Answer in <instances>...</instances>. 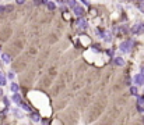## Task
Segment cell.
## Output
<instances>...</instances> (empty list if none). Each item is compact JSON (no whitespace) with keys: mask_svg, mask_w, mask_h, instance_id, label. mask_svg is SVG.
I'll return each instance as SVG.
<instances>
[{"mask_svg":"<svg viewBox=\"0 0 144 125\" xmlns=\"http://www.w3.org/2000/svg\"><path fill=\"white\" fill-rule=\"evenodd\" d=\"M17 3H18V4H24V3H25V0H16Z\"/></svg>","mask_w":144,"mask_h":125,"instance_id":"cell-21","label":"cell"},{"mask_svg":"<svg viewBox=\"0 0 144 125\" xmlns=\"http://www.w3.org/2000/svg\"><path fill=\"white\" fill-rule=\"evenodd\" d=\"M73 13L76 14L77 17H83V14L85 13V11H84V8L81 7V6L77 4V6H74V7H73Z\"/></svg>","mask_w":144,"mask_h":125,"instance_id":"cell-3","label":"cell"},{"mask_svg":"<svg viewBox=\"0 0 144 125\" xmlns=\"http://www.w3.org/2000/svg\"><path fill=\"white\" fill-rule=\"evenodd\" d=\"M74 26H76L77 29H80V31H84V29H87V26H88V24H87V21L84 20V18H81V17H80V18L76 21V24H74Z\"/></svg>","mask_w":144,"mask_h":125,"instance_id":"cell-2","label":"cell"},{"mask_svg":"<svg viewBox=\"0 0 144 125\" xmlns=\"http://www.w3.org/2000/svg\"><path fill=\"white\" fill-rule=\"evenodd\" d=\"M130 93L133 95V96H137V88L136 86H131L130 88Z\"/></svg>","mask_w":144,"mask_h":125,"instance_id":"cell-16","label":"cell"},{"mask_svg":"<svg viewBox=\"0 0 144 125\" xmlns=\"http://www.w3.org/2000/svg\"><path fill=\"white\" fill-rule=\"evenodd\" d=\"M4 10H6V6H0V13H3Z\"/></svg>","mask_w":144,"mask_h":125,"instance_id":"cell-20","label":"cell"},{"mask_svg":"<svg viewBox=\"0 0 144 125\" xmlns=\"http://www.w3.org/2000/svg\"><path fill=\"white\" fill-rule=\"evenodd\" d=\"M137 2H140V3H141V2H144V0H137Z\"/></svg>","mask_w":144,"mask_h":125,"instance_id":"cell-26","label":"cell"},{"mask_svg":"<svg viewBox=\"0 0 144 125\" xmlns=\"http://www.w3.org/2000/svg\"><path fill=\"white\" fill-rule=\"evenodd\" d=\"M140 34H144V25H140Z\"/></svg>","mask_w":144,"mask_h":125,"instance_id":"cell-19","label":"cell"},{"mask_svg":"<svg viewBox=\"0 0 144 125\" xmlns=\"http://www.w3.org/2000/svg\"><path fill=\"white\" fill-rule=\"evenodd\" d=\"M120 50L122 52H125V53H129L131 50V47H133V42H131L130 39L129 40H126V42H123V43H120Z\"/></svg>","mask_w":144,"mask_h":125,"instance_id":"cell-1","label":"cell"},{"mask_svg":"<svg viewBox=\"0 0 144 125\" xmlns=\"http://www.w3.org/2000/svg\"><path fill=\"white\" fill-rule=\"evenodd\" d=\"M137 110H139L140 113H143L144 111V107H141V106H139V104H137Z\"/></svg>","mask_w":144,"mask_h":125,"instance_id":"cell-18","label":"cell"},{"mask_svg":"<svg viewBox=\"0 0 144 125\" xmlns=\"http://www.w3.org/2000/svg\"><path fill=\"white\" fill-rule=\"evenodd\" d=\"M64 2H66V3H67V4H69V6H70V7H71V8H73V7H74V6H77V4H79V3H77V2H76V0H64Z\"/></svg>","mask_w":144,"mask_h":125,"instance_id":"cell-12","label":"cell"},{"mask_svg":"<svg viewBox=\"0 0 144 125\" xmlns=\"http://www.w3.org/2000/svg\"><path fill=\"white\" fill-rule=\"evenodd\" d=\"M46 6H48V8H49V10H55V7H56V4L53 2H48Z\"/></svg>","mask_w":144,"mask_h":125,"instance_id":"cell-15","label":"cell"},{"mask_svg":"<svg viewBox=\"0 0 144 125\" xmlns=\"http://www.w3.org/2000/svg\"><path fill=\"white\" fill-rule=\"evenodd\" d=\"M2 60L4 61L6 64H8V63L11 61V57H10V56H8V54H6V53H4V54H2Z\"/></svg>","mask_w":144,"mask_h":125,"instance_id":"cell-7","label":"cell"},{"mask_svg":"<svg viewBox=\"0 0 144 125\" xmlns=\"http://www.w3.org/2000/svg\"><path fill=\"white\" fill-rule=\"evenodd\" d=\"M13 100H14V103H17V104H21V103H23V99H21V96H20L18 93H14Z\"/></svg>","mask_w":144,"mask_h":125,"instance_id":"cell-5","label":"cell"},{"mask_svg":"<svg viewBox=\"0 0 144 125\" xmlns=\"http://www.w3.org/2000/svg\"><path fill=\"white\" fill-rule=\"evenodd\" d=\"M6 82H7V81H6V76L3 75L2 72H0V86H4Z\"/></svg>","mask_w":144,"mask_h":125,"instance_id":"cell-13","label":"cell"},{"mask_svg":"<svg viewBox=\"0 0 144 125\" xmlns=\"http://www.w3.org/2000/svg\"><path fill=\"white\" fill-rule=\"evenodd\" d=\"M3 100H4V104H6V106H8V99H7V97H4Z\"/></svg>","mask_w":144,"mask_h":125,"instance_id":"cell-23","label":"cell"},{"mask_svg":"<svg viewBox=\"0 0 144 125\" xmlns=\"http://www.w3.org/2000/svg\"><path fill=\"white\" fill-rule=\"evenodd\" d=\"M8 78L13 79V78H14V74H13V72H8Z\"/></svg>","mask_w":144,"mask_h":125,"instance_id":"cell-22","label":"cell"},{"mask_svg":"<svg viewBox=\"0 0 144 125\" xmlns=\"http://www.w3.org/2000/svg\"><path fill=\"white\" fill-rule=\"evenodd\" d=\"M3 125H7V124H3Z\"/></svg>","mask_w":144,"mask_h":125,"instance_id":"cell-28","label":"cell"},{"mask_svg":"<svg viewBox=\"0 0 144 125\" xmlns=\"http://www.w3.org/2000/svg\"><path fill=\"white\" fill-rule=\"evenodd\" d=\"M0 96H2V89H0Z\"/></svg>","mask_w":144,"mask_h":125,"instance_id":"cell-27","label":"cell"},{"mask_svg":"<svg viewBox=\"0 0 144 125\" xmlns=\"http://www.w3.org/2000/svg\"><path fill=\"white\" fill-rule=\"evenodd\" d=\"M140 74H141V75H144V65L141 67V72H140Z\"/></svg>","mask_w":144,"mask_h":125,"instance_id":"cell-24","label":"cell"},{"mask_svg":"<svg viewBox=\"0 0 144 125\" xmlns=\"http://www.w3.org/2000/svg\"><path fill=\"white\" fill-rule=\"evenodd\" d=\"M115 64L116 65H120V67H122V65H125V60L122 57H116L115 58Z\"/></svg>","mask_w":144,"mask_h":125,"instance_id":"cell-9","label":"cell"},{"mask_svg":"<svg viewBox=\"0 0 144 125\" xmlns=\"http://www.w3.org/2000/svg\"><path fill=\"white\" fill-rule=\"evenodd\" d=\"M31 118L35 121V122H39V121H41V117H39V114H38V113H32Z\"/></svg>","mask_w":144,"mask_h":125,"instance_id":"cell-8","label":"cell"},{"mask_svg":"<svg viewBox=\"0 0 144 125\" xmlns=\"http://www.w3.org/2000/svg\"><path fill=\"white\" fill-rule=\"evenodd\" d=\"M139 8H140V11H143V13H144V2H141L139 4Z\"/></svg>","mask_w":144,"mask_h":125,"instance_id":"cell-17","label":"cell"},{"mask_svg":"<svg viewBox=\"0 0 144 125\" xmlns=\"http://www.w3.org/2000/svg\"><path fill=\"white\" fill-rule=\"evenodd\" d=\"M137 104L144 107V96H139V99H137Z\"/></svg>","mask_w":144,"mask_h":125,"instance_id":"cell-14","label":"cell"},{"mask_svg":"<svg viewBox=\"0 0 144 125\" xmlns=\"http://www.w3.org/2000/svg\"><path fill=\"white\" fill-rule=\"evenodd\" d=\"M10 89H11V92H13V93H17V92H18V85H17V83H11Z\"/></svg>","mask_w":144,"mask_h":125,"instance_id":"cell-11","label":"cell"},{"mask_svg":"<svg viewBox=\"0 0 144 125\" xmlns=\"http://www.w3.org/2000/svg\"><path fill=\"white\" fill-rule=\"evenodd\" d=\"M104 39L106 40V42H110L112 40V35H110V32H104Z\"/></svg>","mask_w":144,"mask_h":125,"instance_id":"cell-10","label":"cell"},{"mask_svg":"<svg viewBox=\"0 0 144 125\" xmlns=\"http://www.w3.org/2000/svg\"><path fill=\"white\" fill-rule=\"evenodd\" d=\"M140 25L141 24H136V25L131 26V34H140Z\"/></svg>","mask_w":144,"mask_h":125,"instance_id":"cell-6","label":"cell"},{"mask_svg":"<svg viewBox=\"0 0 144 125\" xmlns=\"http://www.w3.org/2000/svg\"><path fill=\"white\" fill-rule=\"evenodd\" d=\"M41 3H48V0H41Z\"/></svg>","mask_w":144,"mask_h":125,"instance_id":"cell-25","label":"cell"},{"mask_svg":"<svg viewBox=\"0 0 144 125\" xmlns=\"http://www.w3.org/2000/svg\"><path fill=\"white\" fill-rule=\"evenodd\" d=\"M134 82H136L137 85H143V83H144V75H141V74H137V75L134 76Z\"/></svg>","mask_w":144,"mask_h":125,"instance_id":"cell-4","label":"cell"}]
</instances>
